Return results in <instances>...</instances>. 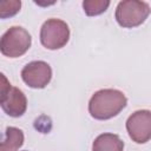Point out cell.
Returning a JSON list of instances; mask_svg holds the SVG:
<instances>
[{
    "mask_svg": "<svg viewBox=\"0 0 151 151\" xmlns=\"http://www.w3.org/2000/svg\"><path fill=\"white\" fill-rule=\"evenodd\" d=\"M126 103L127 99L123 92L113 88H104L92 96L88 103V111L93 118L105 120L117 116L126 106Z\"/></svg>",
    "mask_w": 151,
    "mask_h": 151,
    "instance_id": "obj_1",
    "label": "cell"
},
{
    "mask_svg": "<svg viewBox=\"0 0 151 151\" xmlns=\"http://www.w3.org/2000/svg\"><path fill=\"white\" fill-rule=\"evenodd\" d=\"M151 13L150 6L144 1H120L116 9V20L122 27L131 28L142 25Z\"/></svg>",
    "mask_w": 151,
    "mask_h": 151,
    "instance_id": "obj_2",
    "label": "cell"
},
{
    "mask_svg": "<svg viewBox=\"0 0 151 151\" xmlns=\"http://www.w3.org/2000/svg\"><path fill=\"white\" fill-rule=\"evenodd\" d=\"M31 46L29 33L19 26L11 27L1 38V53L9 58H18L27 52Z\"/></svg>",
    "mask_w": 151,
    "mask_h": 151,
    "instance_id": "obj_3",
    "label": "cell"
},
{
    "mask_svg": "<svg viewBox=\"0 0 151 151\" xmlns=\"http://www.w3.org/2000/svg\"><path fill=\"white\" fill-rule=\"evenodd\" d=\"M70 39V28L60 19H48L40 29V41L48 50L64 47Z\"/></svg>",
    "mask_w": 151,
    "mask_h": 151,
    "instance_id": "obj_4",
    "label": "cell"
},
{
    "mask_svg": "<svg viewBox=\"0 0 151 151\" xmlns=\"http://www.w3.org/2000/svg\"><path fill=\"white\" fill-rule=\"evenodd\" d=\"M0 104L2 110L11 117L22 116L27 107V100L24 92L18 87H12L4 74H1Z\"/></svg>",
    "mask_w": 151,
    "mask_h": 151,
    "instance_id": "obj_5",
    "label": "cell"
},
{
    "mask_svg": "<svg viewBox=\"0 0 151 151\" xmlns=\"http://www.w3.org/2000/svg\"><path fill=\"white\" fill-rule=\"evenodd\" d=\"M126 130L130 138L138 143L144 144L151 139V111L139 110L132 113L126 122Z\"/></svg>",
    "mask_w": 151,
    "mask_h": 151,
    "instance_id": "obj_6",
    "label": "cell"
},
{
    "mask_svg": "<svg viewBox=\"0 0 151 151\" xmlns=\"http://www.w3.org/2000/svg\"><path fill=\"white\" fill-rule=\"evenodd\" d=\"M22 80L32 88H44L52 78V70L45 61H32L21 71Z\"/></svg>",
    "mask_w": 151,
    "mask_h": 151,
    "instance_id": "obj_7",
    "label": "cell"
},
{
    "mask_svg": "<svg viewBox=\"0 0 151 151\" xmlns=\"http://www.w3.org/2000/svg\"><path fill=\"white\" fill-rule=\"evenodd\" d=\"M124 143L123 140L113 133H103L99 134L92 145V151H123Z\"/></svg>",
    "mask_w": 151,
    "mask_h": 151,
    "instance_id": "obj_8",
    "label": "cell"
},
{
    "mask_svg": "<svg viewBox=\"0 0 151 151\" xmlns=\"http://www.w3.org/2000/svg\"><path fill=\"white\" fill-rule=\"evenodd\" d=\"M24 144V133L21 130L9 126L6 129L5 138L1 143L0 151H15Z\"/></svg>",
    "mask_w": 151,
    "mask_h": 151,
    "instance_id": "obj_9",
    "label": "cell"
},
{
    "mask_svg": "<svg viewBox=\"0 0 151 151\" xmlns=\"http://www.w3.org/2000/svg\"><path fill=\"white\" fill-rule=\"evenodd\" d=\"M110 5V1L107 0H85L83 2V8L85 13L90 17L99 15L104 13Z\"/></svg>",
    "mask_w": 151,
    "mask_h": 151,
    "instance_id": "obj_10",
    "label": "cell"
},
{
    "mask_svg": "<svg viewBox=\"0 0 151 151\" xmlns=\"http://www.w3.org/2000/svg\"><path fill=\"white\" fill-rule=\"evenodd\" d=\"M21 2L18 0H6L0 2V18L5 19L7 17H12L17 14L20 9Z\"/></svg>",
    "mask_w": 151,
    "mask_h": 151,
    "instance_id": "obj_11",
    "label": "cell"
}]
</instances>
